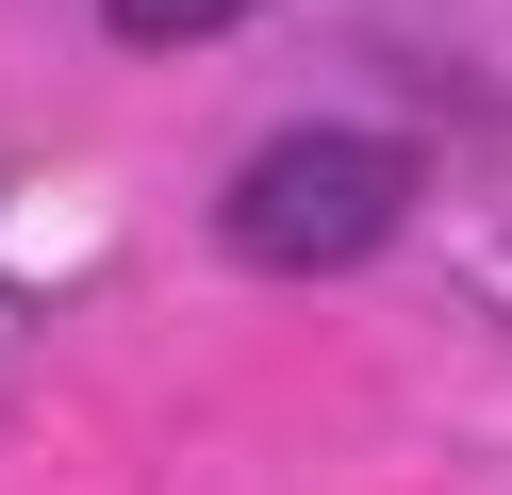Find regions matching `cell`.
<instances>
[{
    "label": "cell",
    "mask_w": 512,
    "mask_h": 495,
    "mask_svg": "<svg viewBox=\"0 0 512 495\" xmlns=\"http://www.w3.org/2000/svg\"><path fill=\"white\" fill-rule=\"evenodd\" d=\"M397 215H413V149H380V132H265L215 198L232 264H265V281H347L397 248Z\"/></svg>",
    "instance_id": "cell-1"
},
{
    "label": "cell",
    "mask_w": 512,
    "mask_h": 495,
    "mask_svg": "<svg viewBox=\"0 0 512 495\" xmlns=\"http://www.w3.org/2000/svg\"><path fill=\"white\" fill-rule=\"evenodd\" d=\"M133 50H199V33H232V17H265V0H100Z\"/></svg>",
    "instance_id": "cell-2"
}]
</instances>
